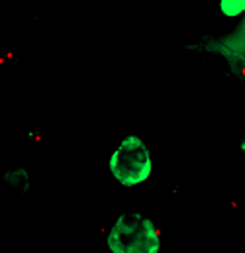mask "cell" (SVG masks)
<instances>
[{"instance_id": "cell-1", "label": "cell", "mask_w": 245, "mask_h": 253, "mask_svg": "<svg viewBox=\"0 0 245 253\" xmlns=\"http://www.w3.org/2000/svg\"><path fill=\"white\" fill-rule=\"evenodd\" d=\"M110 253H161L163 238L159 226L141 212H123L106 232Z\"/></svg>"}, {"instance_id": "cell-2", "label": "cell", "mask_w": 245, "mask_h": 253, "mask_svg": "<svg viewBox=\"0 0 245 253\" xmlns=\"http://www.w3.org/2000/svg\"><path fill=\"white\" fill-rule=\"evenodd\" d=\"M108 171L123 189L145 185L153 175V157L145 139L137 133L123 135L110 153Z\"/></svg>"}, {"instance_id": "cell-3", "label": "cell", "mask_w": 245, "mask_h": 253, "mask_svg": "<svg viewBox=\"0 0 245 253\" xmlns=\"http://www.w3.org/2000/svg\"><path fill=\"white\" fill-rule=\"evenodd\" d=\"M2 181L8 189L16 190L20 194H26L32 189V177H30L28 169H24V167H12V169L4 171Z\"/></svg>"}, {"instance_id": "cell-4", "label": "cell", "mask_w": 245, "mask_h": 253, "mask_svg": "<svg viewBox=\"0 0 245 253\" xmlns=\"http://www.w3.org/2000/svg\"><path fill=\"white\" fill-rule=\"evenodd\" d=\"M220 14L226 18H240L245 14V0H220Z\"/></svg>"}, {"instance_id": "cell-5", "label": "cell", "mask_w": 245, "mask_h": 253, "mask_svg": "<svg viewBox=\"0 0 245 253\" xmlns=\"http://www.w3.org/2000/svg\"><path fill=\"white\" fill-rule=\"evenodd\" d=\"M240 149H242V151L245 153V137L242 139V141H240Z\"/></svg>"}]
</instances>
